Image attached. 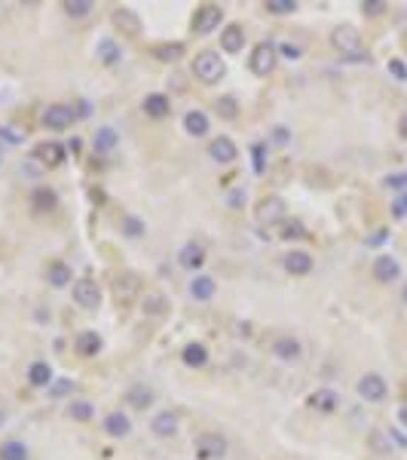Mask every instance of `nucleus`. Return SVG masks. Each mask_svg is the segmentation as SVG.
I'll return each instance as SVG.
<instances>
[{
	"label": "nucleus",
	"instance_id": "b1692460",
	"mask_svg": "<svg viewBox=\"0 0 407 460\" xmlns=\"http://www.w3.org/2000/svg\"><path fill=\"white\" fill-rule=\"evenodd\" d=\"M215 292H218V282L211 280V276H196V280L190 282V298H196V301L215 298Z\"/></svg>",
	"mask_w": 407,
	"mask_h": 460
},
{
	"label": "nucleus",
	"instance_id": "49530a36",
	"mask_svg": "<svg viewBox=\"0 0 407 460\" xmlns=\"http://www.w3.org/2000/svg\"><path fill=\"white\" fill-rule=\"evenodd\" d=\"M386 188H392V190H407V175H389V178H386Z\"/></svg>",
	"mask_w": 407,
	"mask_h": 460
},
{
	"label": "nucleus",
	"instance_id": "9d476101",
	"mask_svg": "<svg viewBox=\"0 0 407 460\" xmlns=\"http://www.w3.org/2000/svg\"><path fill=\"white\" fill-rule=\"evenodd\" d=\"M273 356L279 359V362H297V359L303 356V344L297 338H291V335H282V338L273 340Z\"/></svg>",
	"mask_w": 407,
	"mask_h": 460
},
{
	"label": "nucleus",
	"instance_id": "ddd939ff",
	"mask_svg": "<svg viewBox=\"0 0 407 460\" xmlns=\"http://www.w3.org/2000/svg\"><path fill=\"white\" fill-rule=\"evenodd\" d=\"M40 120H43L46 129H55V132H59V129H68L73 123V110L68 105H49L43 110Z\"/></svg>",
	"mask_w": 407,
	"mask_h": 460
},
{
	"label": "nucleus",
	"instance_id": "3c124183",
	"mask_svg": "<svg viewBox=\"0 0 407 460\" xmlns=\"http://www.w3.org/2000/svg\"><path fill=\"white\" fill-rule=\"evenodd\" d=\"M399 420H401V427L407 430V405H401V408H399Z\"/></svg>",
	"mask_w": 407,
	"mask_h": 460
},
{
	"label": "nucleus",
	"instance_id": "a19ab883",
	"mask_svg": "<svg viewBox=\"0 0 407 460\" xmlns=\"http://www.w3.org/2000/svg\"><path fill=\"white\" fill-rule=\"evenodd\" d=\"M279 236H282V239H300V236H307V230H303L300 221H285Z\"/></svg>",
	"mask_w": 407,
	"mask_h": 460
},
{
	"label": "nucleus",
	"instance_id": "9b49d317",
	"mask_svg": "<svg viewBox=\"0 0 407 460\" xmlns=\"http://www.w3.org/2000/svg\"><path fill=\"white\" fill-rule=\"evenodd\" d=\"M208 156L220 166H230L239 156V147L230 142L227 135H218V138H211V144H208Z\"/></svg>",
	"mask_w": 407,
	"mask_h": 460
},
{
	"label": "nucleus",
	"instance_id": "2eb2a0df",
	"mask_svg": "<svg viewBox=\"0 0 407 460\" xmlns=\"http://www.w3.org/2000/svg\"><path fill=\"white\" fill-rule=\"evenodd\" d=\"M178 264L187 267V270H196V267L206 264V248H202V243H184L181 252H178Z\"/></svg>",
	"mask_w": 407,
	"mask_h": 460
},
{
	"label": "nucleus",
	"instance_id": "6e6552de",
	"mask_svg": "<svg viewBox=\"0 0 407 460\" xmlns=\"http://www.w3.org/2000/svg\"><path fill=\"white\" fill-rule=\"evenodd\" d=\"M220 22H224V9L215 6V4H208V6H202L199 13L193 16V31H196V34H211Z\"/></svg>",
	"mask_w": 407,
	"mask_h": 460
},
{
	"label": "nucleus",
	"instance_id": "20e7f679",
	"mask_svg": "<svg viewBox=\"0 0 407 460\" xmlns=\"http://www.w3.org/2000/svg\"><path fill=\"white\" fill-rule=\"evenodd\" d=\"M276 62H279V50L266 40V43H257L254 52H252V71L257 77H266V74H273Z\"/></svg>",
	"mask_w": 407,
	"mask_h": 460
},
{
	"label": "nucleus",
	"instance_id": "a878e982",
	"mask_svg": "<svg viewBox=\"0 0 407 460\" xmlns=\"http://www.w3.org/2000/svg\"><path fill=\"white\" fill-rule=\"evenodd\" d=\"M181 359H184V365L187 368H202L208 362V350H206V344H187Z\"/></svg>",
	"mask_w": 407,
	"mask_h": 460
},
{
	"label": "nucleus",
	"instance_id": "c85d7f7f",
	"mask_svg": "<svg viewBox=\"0 0 407 460\" xmlns=\"http://www.w3.org/2000/svg\"><path fill=\"white\" fill-rule=\"evenodd\" d=\"M95 52H98V59L105 62V64H119V59H123V52H119V46H117L114 40H110V37H105V40H98Z\"/></svg>",
	"mask_w": 407,
	"mask_h": 460
},
{
	"label": "nucleus",
	"instance_id": "a18cd8bd",
	"mask_svg": "<svg viewBox=\"0 0 407 460\" xmlns=\"http://www.w3.org/2000/svg\"><path fill=\"white\" fill-rule=\"evenodd\" d=\"M392 215L395 218H404L407 215V190H401V197L392 202Z\"/></svg>",
	"mask_w": 407,
	"mask_h": 460
},
{
	"label": "nucleus",
	"instance_id": "a211bd4d",
	"mask_svg": "<svg viewBox=\"0 0 407 460\" xmlns=\"http://www.w3.org/2000/svg\"><path fill=\"white\" fill-rule=\"evenodd\" d=\"M156 399V393H153V386H147V384H135V386H129V393H126V405H135V408H151Z\"/></svg>",
	"mask_w": 407,
	"mask_h": 460
},
{
	"label": "nucleus",
	"instance_id": "5701e85b",
	"mask_svg": "<svg viewBox=\"0 0 407 460\" xmlns=\"http://www.w3.org/2000/svg\"><path fill=\"white\" fill-rule=\"evenodd\" d=\"M208 117H206V110H187V117H184V129L193 135V138H202V135H208Z\"/></svg>",
	"mask_w": 407,
	"mask_h": 460
},
{
	"label": "nucleus",
	"instance_id": "09e8293b",
	"mask_svg": "<svg viewBox=\"0 0 407 460\" xmlns=\"http://www.w3.org/2000/svg\"><path fill=\"white\" fill-rule=\"evenodd\" d=\"M288 135H291V132H288V129H285V126H276V129H273V138H270V142H273V144H288Z\"/></svg>",
	"mask_w": 407,
	"mask_h": 460
},
{
	"label": "nucleus",
	"instance_id": "cd10ccee",
	"mask_svg": "<svg viewBox=\"0 0 407 460\" xmlns=\"http://www.w3.org/2000/svg\"><path fill=\"white\" fill-rule=\"evenodd\" d=\"M37 160L40 163H49V166H59L64 160V147L55 144V142H43L40 147H37Z\"/></svg>",
	"mask_w": 407,
	"mask_h": 460
},
{
	"label": "nucleus",
	"instance_id": "864d4df0",
	"mask_svg": "<svg viewBox=\"0 0 407 460\" xmlns=\"http://www.w3.org/2000/svg\"><path fill=\"white\" fill-rule=\"evenodd\" d=\"M401 129H404V135H407V117L401 120Z\"/></svg>",
	"mask_w": 407,
	"mask_h": 460
},
{
	"label": "nucleus",
	"instance_id": "c03bdc74",
	"mask_svg": "<svg viewBox=\"0 0 407 460\" xmlns=\"http://www.w3.org/2000/svg\"><path fill=\"white\" fill-rule=\"evenodd\" d=\"M362 9L367 16H380V13H386V4H383V0H365Z\"/></svg>",
	"mask_w": 407,
	"mask_h": 460
},
{
	"label": "nucleus",
	"instance_id": "7ed1b4c3",
	"mask_svg": "<svg viewBox=\"0 0 407 460\" xmlns=\"http://www.w3.org/2000/svg\"><path fill=\"white\" fill-rule=\"evenodd\" d=\"M227 451H230V442H227V436H220V432H202L196 439L199 460H220V457H227Z\"/></svg>",
	"mask_w": 407,
	"mask_h": 460
},
{
	"label": "nucleus",
	"instance_id": "4d7b16f0",
	"mask_svg": "<svg viewBox=\"0 0 407 460\" xmlns=\"http://www.w3.org/2000/svg\"><path fill=\"white\" fill-rule=\"evenodd\" d=\"M0 163H4V154H0Z\"/></svg>",
	"mask_w": 407,
	"mask_h": 460
},
{
	"label": "nucleus",
	"instance_id": "4be33fe9",
	"mask_svg": "<svg viewBox=\"0 0 407 460\" xmlns=\"http://www.w3.org/2000/svg\"><path fill=\"white\" fill-rule=\"evenodd\" d=\"M220 46H224V52H242V46H245L242 25H227L224 34H220Z\"/></svg>",
	"mask_w": 407,
	"mask_h": 460
},
{
	"label": "nucleus",
	"instance_id": "f8f14e48",
	"mask_svg": "<svg viewBox=\"0 0 407 460\" xmlns=\"http://www.w3.org/2000/svg\"><path fill=\"white\" fill-rule=\"evenodd\" d=\"M401 276V264L392 255H377L374 258V280L377 282H395Z\"/></svg>",
	"mask_w": 407,
	"mask_h": 460
},
{
	"label": "nucleus",
	"instance_id": "6ab92c4d",
	"mask_svg": "<svg viewBox=\"0 0 407 460\" xmlns=\"http://www.w3.org/2000/svg\"><path fill=\"white\" fill-rule=\"evenodd\" d=\"M282 264H285V270H288L291 276H307L312 270V258L307 252H288L282 258Z\"/></svg>",
	"mask_w": 407,
	"mask_h": 460
},
{
	"label": "nucleus",
	"instance_id": "393cba45",
	"mask_svg": "<svg viewBox=\"0 0 407 460\" xmlns=\"http://www.w3.org/2000/svg\"><path fill=\"white\" fill-rule=\"evenodd\" d=\"M28 381H31V386L49 390V384L55 381V377H52V368L46 365V362H34L31 368H28Z\"/></svg>",
	"mask_w": 407,
	"mask_h": 460
},
{
	"label": "nucleus",
	"instance_id": "72a5a7b5",
	"mask_svg": "<svg viewBox=\"0 0 407 460\" xmlns=\"http://www.w3.org/2000/svg\"><path fill=\"white\" fill-rule=\"evenodd\" d=\"M153 55L160 62H181L184 59V46L181 43H163V46H156Z\"/></svg>",
	"mask_w": 407,
	"mask_h": 460
},
{
	"label": "nucleus",
	"instance_id": "1a4fd4ad",
	"mask_svg": "<svg viewBox=\"0 0 407 460\" xmlns=\"http://www.w3.org/2000/svg\"><path fill=\"white\" fill-rule=\"evenodd\" d=\"M386 393H389V386H386V381L380 374H365L362 381H358V396H362L365 402H383Z\"/></svg>",
	"mask_w": 407,
	"mask_h": 460
},
{
	"label": "nucleus",
	"instance_id": "4468645a",
	"mask_svg": "<svg viewBox=\"0 0 407 460\" xmlns=\"http://www.w3.org/2000/svg\"><path fill=\"white\" fill-rule=\"evenodd\" d=\"M151 432L156 439H172L175 432H178V414L175 411H160L151 420Z\"/></svg>",
	"mask_w": 407,
	"mask_h": 460
},
{
	"label": "nucleus",
	"instance_id": "79ce46f5",
	"mask_svg": "<svg viewBox=\"0 0 407 460\" xmlns=\"http://www.w3.org/2000/svg\"><path fill=\"white\" fill-rule=\"evenodd\" d=\"M0 138H4L6 144H18V142H25V135L18 132V129H13V126H0Z\"/></svg>",
	"mask_w": 407,
	"mask_h": 460
},
{
	"label": "nucleus",
	"instance_id": "4c0bfd02",
	"mask_svg": "<svg viewBox=\"0 0 407 460\" xmlns=\"http://www.w3.org/2000/svg\"><path fill=\"white\" fill-rule=\"evenodd\" d=\"M92 411H95V408H92V402H83V399L68 405V414H71L73 420H89V418H92Z\"/></svg>",
	"mask_w": 407,
	"mask_h": 460
},
{
	"label": "nucleus",
	"instance_id": "39448f33",
	"mask_svg": "<svg viewBox=\"0 0 407 460\" xmlns=\"http://www.w3.org/2000/svg\"><path fill=\"white\" fill-rule=\"evenodd\" d=\"M110 22H114V28L123 37H138L141 34V18H138L135 9H129V6H117L114 13H110Z\"/></svg>",
	"mask_w": 407,
	"mask_h": 460
},
{
	"label": "nucleus",
	"instance_id": "f03ea898",
	"mask_svg": "<svg viewBox=\"0 0 407 460\" xmlns=\"http://www.w3.org/2000/svg\"><path fill=\"white\" fill-rule=\"evenodd\" d=\"M331 43H334V50H340L343 59L362 52V34H358L355 25H337L334 31H331Z\"/></svg>",
	"mask_w": 407,
	"mask_h": 460
},
{
	"label": "nucleus",
	"instance_id": "f3484780",
	"mask_svg": "<svg viewBox=\"0 0 407 460\" xmlns=\"http://www.w3.org/2000/svg\"><path fill=\"white\" fill-rule=\"evenodd\" d=\"M169 96H163V92H151V96L144 98V114L151 117V120H163V117H169Z\"/></svg>",
	"mask_w": 407,
	"mask_h": 460
},
{
	"label": "nucleus",
	"instance_id": "aec40b11",
	"mask_svg": "<svg viewBox=\"0 0 407 460\" xmlns=\"http://www.w3.org/2000/svg\"><path fill=\"white\" fill-rule=\"evenodd\" d=\"M309 408H316L322 414H331V411L340 408V396L334 390H316L309 396Z\"/></svg>",
	"mask_w": 407,
	"mask_h": 460
},
{
	"label": "nucleus",
	"instance_id": "f257e3e1",
	"mask_svg": "<svg viewBox=\"0 0 407 460\" xmlns=\"http://www.w3.org/2000/svg\"><path fill=\"white\" fill-rule=\"evenodd\" d=\"M193 74H196L202 83H218V80H224L227 64L215 50H202L196 59H193Z\"/></svg>",
	"mask_w": 407,
	"mask_h": 460
},
{
	"label": "nucleus",
	"instance_id": "603ef678",
	"mask_svg": "<svg viewBox=\"0 0 407 460\" xmlns=\"http://www.w3.org/2000/svg\"><path fill=\"white\" fill-rule=\"evenodd\" d=\"M230 202H233V206H239V202H245V193H233V197H230Z\"/></svg>",
	"mask_w": 407,
	"mask_h": 460
},
{
	"label": "nucleus",
	"instance_id": "6e6d98bb",
	"mask_svg": "<svg viewBox=\"0 0 407 460\" xmlns=\"http://www.w3.org/2000/svg\"><path fill=\"white\" fill-rule=\"evenodd\" d=\"M0 423H4V411H0Z\"/></svg>",
	"mask_w": 407,
	"mask_h": 460
},
{
	"label": "nucleus",
	"instance_id": "37998d69",
	"mask_svg": "<svg viewBox=\"0 0 407 460\" xmlns=\"http://www.w3.org/2000/svg\"><path fill=\"white\" fill-rule=\"evenodd\" d=\"M389 74H392L395 80H407V64L401 59H392L389 62Z\"/></svg>",
	"mask_w": 407,
	"mask_h": 460
},
{
	"label": "nucleus",
	"instance_id": "423d86ee",
	"mask_svg": "<svg viewBox=\"0 0 407 460\" xmlns=\"http://www.w3.org/2000/svg\"><path fill=\"white\" fill-rule=\"evenodd\" d=\"M285 209H288V206H285L282 197H264L261 202H257V212H254L257 224L270 227V224H276V221H282L285 218Z\"/></svg>",
	"mask_w": 407,
	"mask_h": 460
},
{
	"label": "nucleus",
	"instance_id": "bb28decb",
	"mask_svg": "<svg viewBox=\"0 0 407 460\" xmlns=\"http://www.w3.org/2000/svg\"><path fill=\"white\" fill-rule=\"evenodd\" d=\"M117 142H119V135H117V129H114V126H101L98 132H95V138H92V144H95V151H101V154L114 151Z\"/></svg>",
	"mask_w": 407,
	"mask_h": 460
},
{
	"label": "nucleus",
	"instance_id": "8fccbe9b",
	"mask_svg": "<svg viewBox=\"0 0 407 460\" xmlns=\"http://www.w3.org/2000/svg\"><path fill=\"white\" fill-rule=\"evenodd\" d=\"M383 239H386V230H377V236H371V239H367V246H380Z\"/></svg>",
	"mask_w": 407,
	"mask_h": 460
},
{
	"label": "nucleus",
	"instance_id": "de8ad7c7",
	"mask_svg": "<svg viewBox=\"0 0 407 460\" xmlns=\"http://www.w3.org/2000/svg\"><path fill=\"white\" fill-rule=\"evenodd\" d=\"M279 52L285 55V59H300V55H303V50H300V46H294V43H282Z\"/></svg>",
	"mask_w": 407,
	"mask_h": 460
},
{
	"label": "nucleus",
	"instance_id": "c9c22d12",
	"mask_svg": "<svg viewBox=\"0 0 407 460\" xmlns=\"http://www.w3.org/2000/svg\"><path fill=\"white\" fill-rule=\"evenodd\" d=\"M92 9L95 6H92L89 0H64V13H68L71 18H86Z\"/></svg>",
	"mask_w": 407,
	"mask_h": 460
},
{
	"label": "nucleus",
	"instance_id": "c756f323",
	"mask_svg": "<svg viewBox=\"0 0 407 460\" xmlns=\"http://www.w3.org/2000/svg\"><path fill=\"white\" fill-rule=\"evenodd\" d=\"M165 307H169V301H165V294L160 292H151V294H144V304H141V310L147 313V316H163Z\"/></svg>",
	"mask_w": 407,
	"mask_h": 460
},
{
	"label": "nucleus",
	"instance_id": "473e14b6",
	"mask_svg": "<svg viewBox=\"0 0 407 460\" xmlns=\"http://www.w3.org/2000/svg\"><path fill=\"white\" fill-rule=\"evenodd\" d=\"M119 230H123V236H129V239H141L147 234V224L141 218H135V215H126L123 224H119Z\"/></svg>",
	"mask_w": 407,
	"mask_h": 460
},
{
	"label": "nucleus",
	"instance_id": "0eeeda50",
	"mask_svg": "<svg viewBox=\"0 0 407 460\" xmlns=\"http://www.w3.org/2000/svg\"><path fill=\"white\" fill-rule=\"evenodd\" d=\"M73 301H77V307H83V310H95L98 304H101V289H98V282H92V280L73 282Z\"/></svg>",
	"mask_w": 407,
	"mask_h": 460
},
{
	"label": "nucleus",
	"instance_id": "58836bf2",
	"mask_svg": "<svg viewBox=\"0 0 407 460\" xmlns=\"http://www.w3.org/2000/svg\"><path fill=\"white\" fill-rule=\"evenodd\" d=\"M68 393H73V381H71V377H59V381L49 384V396H52V399H61V396H68Z\"/></svg>",
	"mask_w": 407,
	"mask_h": 460
},
{
	"label": "nucleus",
	"instance_id": "e433bc0d",
	"mask_svg": "<svg viewBox=\"0 0 407 460\" xmlns=\"http://www.w3.org/2000/svg\"><path fill=\"white\" fill-rule=\"evenodd\" d=\"M266 13L288 16V13H297V4H294V0H266Z\"/></svg>",
	"mask_w": 407,
	"mask_h": 460
},
{
	"label": "nucleus",
	"instance_id": "7c9ffc66",
	"mask_svg": "<svg viewBox=\"0 0 407 460\" xmlns=\"http://www.w3.org/2000/svg\"><path fill=\"white\" fill-rule=\"evenodd\" d=\"M0 460H28V445L18 439H9L0 445Z\"/></svg>",
	"mask_w": 407,
	"mask_h": 460
},
{
	"label": "nucleus",
	"instance_id": "dca6fc26",
	"mask_svg": "<svg viewBox=\"0 0 407 460\" xmlns=\"http://www.w3.org/2000/svg\"><path fill=\"white\" fill-rule=\"evenodd\" d=\"M105 432L114 439H126L129 432H132V420H129V414L123 411H110L105 418Z\"/></svg>",
	"mask_w": 407,
	"mask_h": 460
},
{
	"label": "nucleus",
	"instance_id": "f704fd0d",
	"mask_svg": "<svg viewBox=\"0 0 407 460\" xmlns=\"http://www.w3.org/2000/svg\"><path fill=\"white\" fill-rule=\"evenodd\" d=\"M31 200H34V206L43 209V212H49V209L59 206V197H55V190H49V188H37Z\"/></svg>",
	"mask_w": 407,
	"mask_h": 460
},
{
	"label": "nucleus",
	"instance_id": "5fc2aeb1",
	"mask_svg": "<svg viewBox=\"0 0 407 460\" xmlns=\"http://www.w3.org/2000/svg\"><path fill=\"white\" fill-rule=\"evenodd\" d=\"M401 298H404V304H407V285H404V292H401Z\"/></svg>",
	"mask_w": 407,
	"mask_h": 460
},
{
	"label": "nucleus",
	"instance_id": "412c9836",
	"mask_svg": "<svg viewBox=\"0 0 407 460\" xmlns=\"http://www.w3.org/2000/svg\"><path fill=\"white\" fill-rule=\"evenodd\" d=\"M73 347H77L80 356H98L101 353V335L98 331H80L77 340H73Z\"/></svg>",
	"mask_w": 407,
	"mask_h": 460
},
{
	"label": "nucleus",
	"instance_id": "ea45409f",
	"mask_svg": "<svg viewBox=\"0 0 407 460\" xmlns=\"http://www.w3.org/2000/svg\"><path fill=\"white\" fill-rule=\"evenodd\" d=\"M236 110H239V105H236V98H233V96L218 98V114L224 117V120H233V117H236Z\"/></svg>",
	"mask_w": 407,
	"mask_h": 460
},
{
	"label": "nucleus",
	"instance_id": "2f4dec72",
	"mask_svg": "<svg viewBox=\"0 0 407 460\" xmlns=\"http://www.w3.org/2000/svg\"><path fill=\"white\" fill-rule=\"evenodd\" d=\"M46 280H49L55 289H61V285H68L71 282V267L68 264H61V261H52L49 264V270H46Z\"/></svg>",
	"mask_w": 407,
	"mask_h": 460
}]
</instances>
